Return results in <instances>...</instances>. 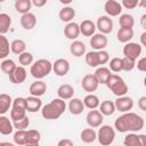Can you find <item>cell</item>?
<instances>
[{"label":"cell","mask_w":146,"mask_h":146,"mask_svg":"<svg viewBox=\"0 0 146 146\" xmlns=\"http://www.w3.org/2000/svg\"><path fill=\"white\" fill-rule=\"evenodd\" d=\"M21 25L24 30H32L36 25V17L32 13H27L22 15L21 17Z\"/></svg>","instance_id":"23"},{"label":"cell","mask_w":146,"mask_h":146,"mask_svg":"<svg viewBox=\"0 0 146 146\" xmlns=\"http://www.w3.org/2000/svg\"><path fill=\"white\" fill-rule=\"evenodd\" d=\"M14 130V124L13 122L5 115L0 116V133L1 135H10Z\"/></svg>","instance_id":"27"},{"label":"cell","mask_w":146,"mask_h":146,"mask_svg":"<svg viewBox=\"0 0 146 146\" xmlns=\"http://www.w3.org/2000/svg\"><path fill=\"white\" fill-rule=\"evenodd\" d=\"M70 51L73 56L81 57L86 54V46L82 41H79V40L72 41V43L70 44Z\"/></svg>","instance_id":"25"},{"label":"cell","mask_w":146,"mask_h":146,"mask_svg":"<svg viewBox=\"0 0 146 146\" xmlns=\"http://www.w3.org/2000/svg\"><path fill=\"white\" fill-rule=\"evenodd\" d=\"M18 62H19L21 66L32 65L33 64V55L29 51H25V52H23L22 55L18 56Z\"/></svg>","instance_id":"43"},{"label":"cell","mask_w":146,"mask_h":146,"mask_svg":"<svg viewBox=\"0 0 146 146\" xmlns=\"http://www.w3.org/2000/svg\"><path fill=\"white\" fill-rule=\"evenodd\" d=\"M119 24L121 27L125 29H132L135 25V18L130 14H122L119 18Z\"/></svg>","instance_id":"39"},{"label":"cell","mask_w":146,"mask_h":146,"mask_svg":"<svg viewBox=\"0 0 146 146\" xmlns=\"http://www.w3.org/2000/svg\"><path fill=\"white\" fill-rule=\"evenodd\" d=\"M123 145L124 146H143L140 143L139 135H137L135 132H130L124 137Z\"/></svg>","instance_id":"38"},{"label":"cell","mask_w":146,"mask_h":146,"mask_svg":"<svg viewBox=\"0 0 146 146\" xmlns=\"http://www.w3.org/2000/svg\"><path fill=\"white\" fill-rule=\"evenodd\" d=\"M140 43H141L144 47H146V31L143 32L141 35H140Z\"/></svg>","instance_id":"53"},{"label":"cell","mask_w":146,"mask_h":146,"mask_svg":"<svg viewBox=\"0 0 146 146\" xmlns=\"http://www.w3.org/2000/svg\"><path fill=\"white\" fill-rule=\"evenodd\" d=\"M96 29H97L96 24L92 21H90V19H84L80 24V32L84 36H92V35H95L96 34L95 33Z\"/></svg>","instance_id":"20"},{"label":"cell","mask_w":146,"mask_h":146,"mask_svg":"<svg viewBox=\"0 0 146 146\" xmlns=\"http://www.w3.org/2000/svg\"><path fill=\"white\" fill-rule=\"evenodd\" d=\"M110 70L114 73H117V72H121L123 71V62H122V58L120 57H114L110 60Z\"/></svg>","instance_id":"42"},{"label":"cell","mask_w":146,"mask_h":146,"mask_svg":"<svg viewBox=\"0 0 146 146\" xmlns=\"http://www.w3.org/2000/svg\"><path fill=\"white\" fill-rule=\"evenodd\" d=\"M29 91H30L31 96L41 97L47 91V83L42 80H35L34 82L31 83V86L29 88Z\"/></svg>","instance_id":"15"},{"label":"cell","mask_w":146,"mask_h":146,"mask_svg":"<svg viewBox=\"0 0 146 146\" xmlns=\"http://www.w3.org/2000/svg\"><path fill=\"white\" fill-rule=\"evenodd\" d=\"M26 102L24 97H16L13 102L11 111H10V119L13 122L24 119L26 115Z\"/></svg>","instance_id":"5"},{"label":"cell","mask_w":146,"mask_h":146,"mask_svg":"<svg viewBox=\"0 0 146 146\" xmlns=\"http://www.w3.org/2000/svg\"><path fill=\"white\" fill-rule=\"evenodd\" d=\"M41 140V133L35 129L27 130L26 135V144H39Z\"/></svg>","instance_id":"40"},{"label":"cell","mask_w":146,"mask_h":146,"mask_svg":"<svg viewBox=\"0 0 146 146\" xmlns=\"http://www.w3.org/2000/svg\"><path fill=\"white\" fill-rule=\"evenodd\" d=\"M83 104L87 108H89L90 111L91 110H96L99 105H100V102H99V98L94 95V94H88L84 98H83Z\"/></svg>","instance_id":"33"},{"label":"cell","mask_w":146,"mask_h":146,"mask_svg":"<svg viewBox=\"0 0 146 146\" xmlns=\"http://www.w3.org/2000/svg\"><path fill=\"white\" fill-rule=\"evenodd\" d=\"M140 25H141V27L146 31V14L141 15V17H140Z\"/></svg>","instance_id":"52"},{"label":"cell","mask_w":146,"mask_h":146,"mask_svg":"<svg viewBox=\"0 0 146 146\" xmlns=\"http://www.w3.org/2000/svg\"><path fill=\"white\" fill-rule=\"evenodd\" d=\"M74 88L68 84V83H64V84H60L57 89V96L58 98L63 99V100H68V99H72L73 96H74Z\"/></svg>","instance_id":"18"},{"label":"cell","mask_w":146,"mask_h":146,"mask_svg":"<svg viewBox=\"0 0 146 146\" xmlns=\"http://www.w3.org/2000/svg\"><path fill=\"white\" fill-rule=\"evenodd\" d=\"M138 6H140V7H146V0H140L139 3H138Z\"/></svg>","instance_id":"56"},{"label":"cell","mask_w":146,"mask_h":146,"mask_svg":"<svg viewBox=\"0 0 146 146\" xmlns=\"http://www.w3.org/2000/svg\"><path fill=\"white\" fill-rule=\"evenodd\" d=\"M66 110L65 100L60 98H55L50 103L46 104L41 108V115L46 120H57L59 119Z\"/></svg>","instance_id":"2"},{"label":"cell","mask_w":146,"mask_h":146,"mask_svg":"<svg viewBox=\"0 0 146 146\" xmlns=\"http://www.w3.org/2000/svg\"><path fill=\"white\" fill-rule=\"evenodd\" d=\"M107 43H108L107 36L105 34H103V33H96L90 39V46L96 51L104 50L107 47Z\"/></svg>","instance_id":"12"},{"label":"cell","mask_w":146,"mask_h":146,"mask_svg":"<svg viewBox=\"0 0 146 146\" xmlns=\"http://www.w3.org/2000/svg\"><path fill=\"white\" fill-rule=\"evenodd\" d=\"M98 86H99V82H98L97 78L95 76V74H86L82 78L81 87L84 91H87L89 94H92L94 91L97 90Z\"/></svg>","instance_id":"9"},{"label":"cell","mask_w":146,"mask_h":146,"mask_svg":"<svg viewBox=\"0 0 146 146\" xmlns=\"http://www.w3.org/2000/svg\"><path fill=\"white\" fill-rule=\"evenodd\" d=\"M26 135H27V130H17L13 137L14 143L16 145H19V146L26 145Z\"/></svg>","instance_id":"41"},{"label":"cell","mask_w":146,"mask_h":146,"mask_svg":"<svg viewBox=\"0 0 146 146\" xmlns=\"http://www.w3.org/2000/svg\"><path fill=\"white\" fill-rule=\"evenodd\" d=\"M95 76L97 78L99 84H106L108 78L112 75V71L108 68V67H105V66H99L96 68L95 71Z\"/></svg>","instance_id":"22"},{"label":"cell","mask_w":146,"mask_h":146,"mask_svg":"<svg viewBox=\"0 0 146 146\" xmlns=\"http://www.w3.org/2000/svg\"><path fill=\"white\" fill-rule=\"evenodd\" d=\"M122 51L124 57L136 62V59L141 55V46L137 42H128L124 44Z\"/></svg>","instance_id":"7"},{"label":"cell","mask_w":146,"mask_h":146,"mask_svg":"<svg viewBox=\"0 0 146 146\" xmlns=\"http://www.w3.org/2000/svg\"><path fill=\"white\" fill-rule=\"evenodd\" d=\"M57 146H73V141L68 138H64L57 143Z\"/></svg>","instance_id":"50"},{"label":"cell","mask_w":146,"mask_h":146,"mask_svg":"<svg viewBox=\"0 0 146 146\" xmlns=\"http://www.w3.org/2000/svg\"><path fill=\"white\" fill-rule=\"evenodd\" d=\"M75 16V10L71 7V6H67V7H63L59 13H58V17L62 22H65V23H71L72 19L74 18Z\"/></svg>","instance_id":"24"},{"label":"cell","mask_w":146,"mask_h":146,"mask_svg":"<svg viewBox=\"0 0 146 146\" xmlns=\"http://www.w3.org/2000/svg\"><path fill=\"white\" fill-rule=\"evenodd\" d=\"M52 71L58 76H65L70 71V63L65 58H58L52 63Z\"/></svg>","instance_id":"13"},{"label":"cell","mask_w":146,"mask_h":146,"mask_svg":"<svg viewBox=\"0 0 146 146\" xmlns=\"http://www.w3.org/2000/svg\"><path fill=\"white\" fill-rule=\"evenodd\" d=\"M14 6L17 13L24 15V14L30 13V9L32 7V1L31 0H16Z\"/></svg>","instance_id":"30"},{"label":"cell","mask_w":146,"mask_h":146,"mask_svg":"<svg viewBox=\"0 0 146 146\" xmlns=\"http://www.w3.org/2000/svg\"><path fill=\"white\" fill-rule=\"evenodd\" d=\"M13 98L10 97V95L7 94H1L0 95V114L3 115L9 108L10 106H13Z\"/></svg>","instance_id":"34"},{"label":"cell","mask_w":146,"mask_h":146,"mask_svg":"<svg viewBox=\"0 0 146 146\" xmlns=\"http://www.w3.org/2000/svg\"><path fill=\"white\" fill-rule=\"evenodd\" d=\"M138 107L141 110V111H144V112H146V96H141L139 99H138Z\"/></svg>","instance_id":"49"},{"label":"cell","mask_w":146,"mask_h":146,"mask_svg":"<svg viewBox=\"0 0 146 146\" xmlns=\"http://www.w3.org/2000/svg\"><path fill=\"white\" fill-rule=\"evenodd\" d=\"M0 146H15V145L13 143H9V141H1Z\"/></svg>","instance_id":"55"},{"label":"cell","mask_w":146,"mask_h":146,"mask_svg":"<svg viewBox=\"0 0 146 146\" xmlns=\"http://www.w3.org/2000/svg\"><path fill=\"white\" fill-rule=\"evenodd\" d=\"M86 63L88 64V66L90 67H98L99 66V58H98V51L96 50H91L88 51L86 54Z\"/></svg>","instance_id":"36"},{"label":"cell","mask_w":146,"mask_h":146,"mask_svg":"<svg viewBox=\"0 0 146 146\" xmlns=\"http://www.w3.org/2000/svg\"><path fill=\"white\" fill-rule=\"evenodd\" d=\"M13 124H14V128H16L17 130H25L29 127V124H30V119L27 116H25L22 120H18V121L13 122Z\"/></svg>","instance_id":"44"},{"label":"cell","mask_w":146,"mask_h":146,"mask_svg":"<svg viewBox=\"0 0 146 146\" xmlns=\"http://www.w3.org/2000/svg\"><path fill=\"white\" fill-rule=\"evenodd\" d=\"M27 72L24 66H17V68L14 71L13 74L9 75V80L14 84H21L26 80Z\"/></svg>","instance_id":"17"},{"label":"cell","mask_w":146,"mask_h":146,"mask_svg":"<svg viewBox=\"0 0 146 146\" xmlns=\"http://www.w3.org/2000/svg\"><path fill=\"white\" fill-rule=\"evenodd\" d=\"M117 146H119V145H117Z\"/></svg>","instance_id":"60"},{"label":"cell","mask_w":146,"mask_h":146,"mask_svg":"<svg viewBox=\"0 0 146 146\" xmlns=\"http://www.w3.org/2000/svg\"><path fill=\"white\" fill-rule=\"evenodd\" d=\"M98 58H99V65H104L110 60V55L106 50L98 51Z\"/></svg>","instance_id":"47"},{"label":"cell","mask_w":146,"mask_h":146,"mask_svg":"<svg viewBox=\"0 0 146 146\" xmlns=\"http://www.w3.org/2000/svg\"><path fill=\"white\" fill-rule=\"evenodd\" d=\"M80 138L86 144H91L97 139V132L94 130V128H86L81 131Z\"/></svg>","instance_id":"28"},{"label":"cell","mask_w":146,"mask_h":146,"mask_svg":"<svg viewBox=\"0 0 146 146\" xmlns=\"http://www.w3.org/2000/svg\"><path fill=\"white\" fill-rule=\"evenodd\" d=\"M25 102H26V111L30 113H35L42 108V102L40 97L29 96L25 98Z\"/></svg>","instance_id":"19"},{"label":"cell","mask_w":146,"mask_h":146,"mask_svg":"<svg viewBox=\"0 0 146 146\" xmlns=\"http://www.w3.org/2000/svg\"><path fill=\"white\" fill-rule=\"evenodd\" d=\"M104 10L108 15V17L110 16H113V17L119 16L122 13V5H121V2L115 1V0H107L104 3Z\"/></svg>","instance_id":"14"},{"label":"cell","mask_w":146,"mask_h":146,"mask_svg":"<svg viewBox=\"0 0 146 146\" xmlns=\"http://www.w3.org/2000/svg\"><path fill=\"white\" fill-rule=\"evenodd\" d=\"M84 104L83 100H81L80 98H72L70 99L68 103V111L71 114L73 115H79L84 111Z\"/></svg>","instance_id":"21"},{"label":"cell","mask_w":146,"mask_h":146,"mask_svg":"<svg viewBox=\"0 0 146 146\" xmlns=\"http://www.w3.org/2000/svg\"><path fill=\"white\" fill-rule=\"evenodd\" d=\"M0 67H1V71L3 72V73H6L8 76L10 75V74H13L14 73V71L17 68V65L15 64V62L13 60V59H3L2 62H1V65H0Z\"/></svg>","instance_id":"37"},{"label":"cell","mask_w":146,"mask_h":146,"mask_svg":"<svg viewBox=\"0 0 146 146\" xmlns=\"http://www.w3.org/2000/svg\"><path fill=\"white\" fill-rule=\"evenodd\" d=\"M32 5H34L35 7H42V6L47 5V0H33Z\"/></svg>","instance_id":"51"},{"label":"cell","mask_w":146,"mask_h":146,"mask_svg":"<svg viewBox=\"0 0 146 146\" xmlns=\"http://www.w3.org/2000/svg\"><path fill=\"white\" fill-rule=\"evenodd\" d=\"M24 146H39V144H26Z\"/></svg>","instance_id":"58"},{"label":"cell","mask_w":146,"mask_h":146,"mask_svg":"<svg viewBox=\"0 0 146 146\" xmlns=\"http://www.w3.org/2000/svg\"><path fill=\"white\" fill-rule=\"evenodd\" d=\"M144 86H145V87H146V76H145V78H144Z\"/></svg>","instance_id":"59"},{"label":"cell","mask_w":146,"mask_h":146,"mask_svg":"<svg viewBox=\"0 0 146 146\" xmlns=\"http://www.w3.org/2000/svg\"><path fill=\"white\" fill-rule=\"evenodd\" d=\"M139 3V0H123L121 2L122 7H124L125 9H133L138 6Z\"/></svg>","instance_id":"46"},{"label":"cell","mask_w":146,"mask_h":146,"mask_svg":"<svg viewBox=\"0 0 146 146\" xmlns=\"http://www.w3.org/2000/svg\"><path fill=\"white\" fill-rule=\"evenodd\" d=\"M72 1L71 0H66V1H64V0H60V3H64V5H70Z\"/></svg>","instance_id":"57"},{"label":"cell","mask_w":146,"mask_h":146,"mask_svg":"<svg viewBox=\"0 0 146 146\" xmlns=\"http://www.w3.org/2000/svg\"><path fill=\"white\" fill-rule=\"evenodd\" d=\"M114 103H115L116 111L122 112V113H128L133 107V99L131 97H129V96L117 97Z\"/></svg>","instance_id":"10"},{"label":"cell","mask_w":146,"mask_h":146,"mask_svg":"<svg viewBox=\"0 0 146 146\" xmlns=\"http://www.w3.org/2000/svg\"><path fill=\"white\" fill-rule=\"evenodd\" d=\"M133 36V30L132 29H125V27H120L117 33H116V38L120 42L122 43H128L130 42V40Z\"/></svg>","instance_id":"26"},{"label":"cell","mask_w":146,"mask_h":146,"mask_svg":"<svg viewBox=\"0 0 146 146\" xmlns=\"http://www.w3.org/2000/svg\"><path fill=\"white\" fill-rule=\"evenodd\" d=\"M10 49L15 55H22L23 52L26 51V43L22 39H15L10 43Z\"/></svg>","instance_id":"31"},{"label":"cell","mask_w":146,"mask_h":146,"mask_svg":"<svg viewBox=\"0 0 146 146\" xmlns=\"http://www.w3.org/2000/svg\"><path fill=\"white\" fill-rule=\"evenodd\" d=\"M10 25H11L10 16L8 14H6V13H1L0 14V34L5 35L9 31Z\"/></svg>","instance_id":"32"},{"label":"cell","mask_w":146,"mask_h":146,"mask_svg":"<svg viewBox=\"0 0 146 146\" xmlns=\"http://www.w3.org/2000/svg\"><path fill=\"white\" fill-rule=\"evenodd\" d=\"M86 121L90 128H98V127H102L103 124L104 115L100 113L99 110H91L88 112L86 116Z\"/></svg>","instance_id":"8"},{"label":"cell","mask_w":146,"mask_h":146,"mask_svg":"<svg viewBox=\"0 0 146 146\" xmlns=\"http://www.w3.org/2000/svg\"><path fill=\"white\" fill-rule=\"evenodd\" d=\"M80 25L75 22H71L68 24H66V26L64 27V35L72 40V41H75L78 39V36L80 35Z\"/></svg>","instance_id":"16"},{"label":"cell","mask_w":146,"mask_h":146,"mask_svg":"<svg viewBox=\"0 0 146 146\" xmlns=\"http://www.w3.org/2000/svg\"><path fill=\"white\" fill-rule=\"evenodd\" d=\"M115 138V130L108 124H104L97 132V139L102 146H110Z\"/></svg>","instance_id":"6"},{"label":"cell","mask_w":146,"mask_h":146,"mask_svg":"<svg viewBox=\"0 0 146 146\" xmlns=\"http://www.w3.org/2000/svg\"><path fill=\"white\" fill-rule=\"evenodd\" d=\"M144 119L132 112L123 113L121 116H119L114 121V128L119 132H136L140 131L144 128Z\"/></svg>","instance_id":"1"},{"label":"cell","mask_w":146,"mask_h":146,"mask_svg":"<svg viewBox=\"0 0 146 146\" xmlns=\"http://www.w3.org/2000/svg\"><path fill=\"white\" fill-rule=\"evenodd\" d=\"M136 66H137V68H138L140 72H146V57L140 58V59L137 62Z\"/></svg>","instance_id":"48"},{"label":"cell","mask_w":146,"mask_h":146,"mask_svg":"<svg viewBox=\"0 0 146 146\" xmlns=\"http://www.w3.org/2000/svg\"><path fill=\"white\" fill-rule=\"evenodd\" d=\"M51 71H52V63L46 58H40L35 60L30 67V73L35 80H42L43 78L49 75Z\"/></svg>","instance_id":"3"},{"label":"cell","mask_w":146,"mask_h":146,"mask_svg":"<svg viewBox=\"0 0 146 146\" xmlns=\"http://www.w3.org/2000/svg\"><path fill=\"white\" fill-rule=\"evenodd\" d=\"M107 88L117 97H122L125 96V94L128 92V84L125 83V81L117 74H112L107 82H106Z\"/></svg>","instance_id":"4"},{"label":"cell","mask_w":146,"mask_h":146,"mask_svg":"<svg viewBox=\"0 0 146 146\" xmlns=\"http://www.w3.org/2000/svg\"><path fill=\"white\" fill-rule=\"evenodd\" d=\"M9 51H11V49L8 39L5 35H0V58L3 60L9 55Z\"/></svg>","instance_id":"35"},{"label":"cell","mask_w":146,"mask_h":146,"mask_svg":"<svg viewBox=\"0 0 146 146\" xmlns=\"http://www.w3.org/2000/svg\"><path fill=\"white\" fill-rule=\"evenodd\" d=\"M99 111L103 115H106V116H110V115H113L114 112L116 111V107H115V103L112 102V100H104L100 103L99 105Z\"/></svg>","instance_id":"29"},{"label":"cell","mask_w":146,"mask_h":146,"mask_svg":"<svg viewBox=\"0 0 146 146\" xmlns=\"http://www.w3.org/2000/svg\"><path fill=\"white\" fill-rule=\"evenodd\" d=\"M96 27L99 30V33L108 34L113 31V21L108 16H99L96 22Z\"/></svg>","instance_id":"11"},{"label":"cell","mask_w":146,"mask_h":146,"mask_svg":"<svg viewBox=\"0 0 146 146\" xmlns=\"http://www.w3.org/2000/svg\"><path fill=\"white\" fill-rule=\"evenodd\" d=\"M139 138H140V143H141V145H143V146H146V135L141 133V135H139Z\"/></svg>","instance_id":"54"},{"label":"cell","mask_w":146,"mask_h":146,"mask_svg":"<svg viewBox=\"0 0 146 146\" xmlns=\"http://www.w3.org/2000/svg\"><path fill=\"white\" fill-rule=\"evenodd\" d=\"M122 62H123V71L125 72H129V71H132L136 66V62L135 60H131L127 57H123L122 58Z\"/></svg>","instance_id":"45"}]
</instances>
